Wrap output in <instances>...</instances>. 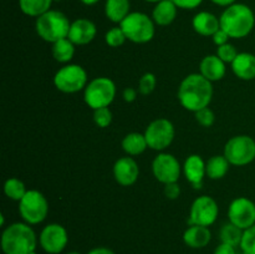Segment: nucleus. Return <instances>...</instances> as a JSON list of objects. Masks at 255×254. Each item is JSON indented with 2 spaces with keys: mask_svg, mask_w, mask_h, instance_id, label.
I'll return each mask as SVG.
<instances>
[{
  "mask_svg": "<svg viewBox=\"0 0 255 254\" xmlns=\"http://www.w3.org/2000/svg\"><path fill=\"white\" fill-rule=\"evenodd\" d=\"M219 207L216 199L209 196H201L193 201L189 211V226L209 227L216 223Z\"/></svg>",
  "mask_w": 255,
  "mask_h": 254,
  "instance_id": "11",
  "label": "nucleus"
},
{
  "mask_svg": "<svg viewBox=\"0 0 255 254\" xmlns=\"http://www.w3.org/2000/svg\"><path fill=\"white\" fill-rule=\"evenodd\" d=\"M241 249L243 254H255V224L244 231Z\"/></svg>",
  "mask_w": 255,
  "mask_h": 254,
  "instance_id": "32",
  "label": "nucleus"
},
{
  "mask_svg": "<svg viewBox=\"0 0 255 254\" xmlns=\"http://www.w3.org/2000/svg\"><path fill=\"white\" fill-rule=\"evenodd\" d=\"M122 97H124V100L126 102H133L137 97V91L133 87H127L122 92Z\"/></svg>",
  "mask_w": 255,
  "mask_h": 254,
  "instance_id": "40",
  "label": "nucleus"
},
{
  "mask_svg": "<svg viewBox=\"0 0 255 254\" xmlns=\"http://www.w3.org/2000/svg\"><path fill=\"white\" fill-rule=\"evenodd\" d=\"M87 254H116L112 249L106 248V247H96V248L91 249Z\"/></svg>",
  "mask_w": 255,
  "mask_h": 254,
  "instance_id": "41",
  "label": "nucleus"
},
{
  "mask_svg": "<svg viewBox=\"0 0 255 254\" xmlns=\"http://www.w3.org/2000/svg\"><path fill=\"white\" fill-rule=\"evenodd\" d=\"M157 85V79L154 76V74L152 72H146L144 75H142V77L139 79L138 82V91L139 94L147 96V95L152 94L156 89Z\"/></svg>",
  "mask_w": 255,
  "mask_h": 254,
  "instance_id": "31",
  "label": "nucleus"
},
{
  "mask_svg": "<svg viewBox=\"0 0 255 254\" xmlns=\"http://www.w3.org/2000/svg\"><path fill=\"white\" fill-rule=\"evenodd\" d=\"M174 134L176 131L173 124L167 119L154 120L144 131V137L149 148L159 152L171 146L174 139Z\"/></svg>",
  "mask_w": 255,
  "mask_h": 254,
  "instance_id": "10",
  "label": "nucleus"
},
{
  "mask_svg": "<svg viewBox=\"0 0 255 254\" xmlns=\"http://www.w3.org/2000/svg\"><path fill=\"white\" fill-rule=\"evenodd\" d=\"M121 146L128 156H138V154L143 153L146 151V148L148 147V143H147L144 133L131 132V133L126 134L124 137V139L121 142Z\"/></svg>",
  "mask_w": 255,
  "mask_h": 254,
  "instance_id": "24",
  "label": "nucleus"
},
{
  "mask_svg": "<svg viewBox=\"0 0 255 254\" xmlns=\"http://www.w3.org/2000/svg\"><path fill=\"white\" fill-rule=\"evenodd\" d=\"M120 27L125 32L127 40L134 44L149 42L156 32L153 19L141 11L129 12L120 24Z\"/></svg>",
  "mask_w": 255,
  "mask_h": 254,
  "instance_id": "5",
  "label": "nucleus"
},
{
  "mask_svg": "<svg viewBox=\"0 0 255 254\" xmlns=\"http://www.w3.org/2000/svg\"><path fill=\"white\" fill-rule=\"evenodd\" d=\"M152 172L157 181L163 184H168L178 182L182 167L173 154L161 152L154 157L152 162Z\"/></svg>",
  "mask_w": 255,
  "mask_h": 254,
  "instance_id": "12",
  "label": "nucleus"
},
{
  "mask_svg": "<svg viewBox=\"0 0 255 254\" xmlns=\"http://www.w3.org/2000/svg\"><path fill=\"white\" fill-rule=\"evenodd\" d=\"M26 187H25L24 182L20 181L19 178H9L5 181L4 183V193L7 198H10L11 201L20 202L22 199V197L26 194Z\"/></svg>",
  "mask_w": 255,
  "mask_h": 254,
  "instance_id": "29",
  "label": "nucleus"
},
{
  "mask_svg": "<svg viewBox=\"0 0 255 254\" xmlns=\"http://www.w3.org/2000/svg\"><path fill=\"white\" fill-rule=\"evenodd\" d=\"M178 9L193 10L203 2V0H172Z\"/></svg>",
  "mask_w": 255,
  "mask_h": 254,
  "instance_id": "36",
  "label": "nucleus"
},
{
  "mask_svg": "<svg viewBox=\"0 0 255 254\" xmlns=\"http://www.w3.org/2000/svg\"><path fill=\"white\" fill-rule=\"evenodd\" d=\"M244 231L239 227L234 226L233 223H227L219 231V238H221L222 243L231 244L233 247H241L242 238H243Z\"/></svg>",
  "mask_w": 255,
  "mask_h": 254,
  "instance_id": "28",
  "label": "nucleus"
},
{
  "mask_svg": "<svg viewBox=\"0 0 255 254\" xmlns=\"http://www.w3.org/2000/svg\"><path fill=\"white\" fill-rule=\"evenodd\" d=\"M229 166L231 163L224 154H216L206 162V173L209 178L214 181L221 179L228 173Z\"/></svg>",
  "mask_w": 255,
  "mask_h": 254,
  "instance_id": "25",
  "label": "nucleus"
},
{
  "mask_svg": "<svg viewBox=\"0 0 255 254\" xmlns=\"http://www.w3.org/2000/svg\"><path fill=\"white\" fill-rule=\"evenodd\" d=\"M131 1L129 0H106L105 2V15L110 21L121 24L125 17L129 14Z\"/></svg>",
  "mask_w": 255,
  "mask_h": 254,
  "instance_id": "23",
  "label": "nucleus"
},
{
  "mask_svg": "<svg viewBox=\"0 0 255 254\" xmlns=\"http://www.w3.org/2000/svg\"><path fill=\"white\" fill-rule=\"evenodd\" d=\"M40 247L47 254H60L66 248L69 234L66 228L59 223H50L42 228L39 237Z\"/></svg>",
  "mask_w": 255,
  "mask_h": 254,
  "instance_id": "13",
  "label": "nucleus"
},
{
  "mask_svg": "<svg viewBox=\"0 0 255 254\" xmlns=\"http://www.w3.org/2000/svg\"><path fill=\"white\" fill-rule=\"evenodd\" d=\"M181 194V188H179L178 183L174 182V183H168L164 184V196L168 199H177Z\"/></svg>",
  "mask_w": 255,
  "mask_h": 254,
  "instance_id": "37",
  "label": "nucleus"
},
{
  "mask_svg": "<svg viewBox=\"0 0 255 254\" xmlns=\"http://www.w3.org/2000/svg\"><path fill=\"white\" fill-rule=\"evenodd\" d=\"M224 156L233 166H247L255 159V139L248 134H238L224 146Z\"/></svg>",
  "mask_w": 255,
  "mask_h": 254,
  "instance_id": "8",
  "label": "nucleus"
},
{
  "mask_svg": "<svg viewBox=\"0 0 255 254\" xmlns=\"http://www.w3.org/2000/svg\"><path fill=\"white\" fill-rule=\"evenodd\" d=\"M213 97V85L201 74H189L182 80L178 100L182 106L194 112L209 106Z\"/></svg>",
  "mask_w": 255,
  "mask_h": 254,
  "instance_id": "1",
  "label": "nucleus"
},
{
  "mask_svg": "<svg viewBox=\"0 0 255 254\" xmlns=\"http://www.w3.org/2000/svg\"><path fill=\"white\" fill-rule=\"evenodd\" d=\"M192 26L197 34L202 36H213L221 29V21L209 11H199L192 20Z\"/></svg>",
  "mask_w": 255,
  "mask_h": 254,
  "instance_id": "19",
  "label": "nucleus"
},
{
  "mask_svg": "<svg viewBox=\"0 0 255 254\" xmlns=\"http://www.w3.org/2000/svg\"><path fill=\"white\" fill-rule=\"evenodd\" d=\"M94 121L101 128H106L112 122V112L109 107L94 110Z\"/></svg>",
  "mask_w": 255,
  "mask_h": 254,
  "instance_id": "33",
  "label": "nucleus"
},
{
  "mask_svg": "<svg viewBox=\"0 0 255 254\" xmlns=\"http://www.w3.org/2000/svg\"><path fill=\"white\" fill-rule=\"evenodd\" d=\"M54 1H62V0H54Z\"/></svg>",
  "mask_w": 255,
  "mask_h": 254,
  "instance_id": "46",
  "label": "nucleus"
},
{
  "mask_svg": "<svg viewBox=\"0 0 255 254\" xmlns=\"http://www.w3.org/2000/svg\"><path fill=\"white\" fill-rule=\"evenodd\" d=\"M219 21L221 29L224 30L231 39H243L253 31L255 15L248 5L234 2L222 12Z\"/></svg>",
  "mask_w": 255,
  "mask_h": 254,
  "instance_id": "3",
  "label": "nucleus"
},
{
  "mask_svg": "<svg viewBox=\"0 0 255 254\" xmlns=\"http://www.w3.org/2000/svg\"><path fill=\"white\" fill-rule=\"evenodd\" d=\"M51 54L52 57L57 62H60V64H67V62L71 61L75 55V44L69 37L59 40V41L52 44Z\"/></svg>",
  "mask_w": 255,
  "mask_h": 254,
  "instance_id": "26",
  "label": "nucleus"
},
{
  "mask_svg": "<svg viewBox=\"0 0 255 254\" xmlns=\"http://www.w3.org/2000/svg\"><path fill=\"white\" fill-rule=\"evenodd\" d=\"M139 167L132 157H121L114 164V177L119 184L129 187L138 179Z\"/></svg>",
  "mask_w": 255,
  "mask_h": 254,
  "instance_id": "15",
  "label": "nucleus"
},
{
  "mask_svg": "<svg viewBox=\"0 0 255 254\" xmlns=\"http://www.w3.org/2000/svg\"><path fill=\"white\" fill-rule=\"evenodd\" d=\"M194 115H196L197 122H198V124L203 127H211L212 125L214 124V121H216L214 112L212 111L209 107L199 110V111H197Z\"/></svg>",
  "mask_w": 255,
  "mask_h": 254,
  "instance_id": "35",
  "label": "nucleus"
},
{
  "mask_svg": "<svg viewBox=\"0 0 255 254\" xmlns=\"http://www.w3.org/2000/svg\"><path fill=\"white\" fill-rule=\"evenodd\" d=\"M70 26L69 17L59 10H49L35 21V30L40 39L51 44L69 36Z\"/></svg>",
  "mask_w": 255,
  "mask_h": 254,
  "instance_id": "4",
  "label": "nucleus"
},
{
  "mask_svg": "<svg viewBox=\"0 0 255 254\" xmlns=\"http://www.w3.org/2000/svg\"><path fill=\"white\" fill-rule=\"evenodd\" d=\"M212 241V232L208 227L189 226L183 233V242L187 247L201 249L208 246Z\"/></svg>",
  "mask_w": 255,
  "mask_h": 254,
  "instance_id": "21",
  "label": "nucleus"
},
{
  "mask_svg": "<svg viewBox=\"0 0 255 254\" xmlns=\"http://www.w3.org/2000/svg\"><path fill=\"white\" fill-rule=\"evenodd\" d=\"M227 71L226 62L218 57V55H207L199 64V74L203 75L211 82L219 81L224 77Z\"/></svg>",
  "mask_w": 255,
  "mask_h": 254,
  "instance_id": "18",
  "label": "nucleus"
},
{
  "mask_svg": "<svg viewBox=\"0 0 255 254\" xmlns=\"http://www.w3.org/2000/svg\"><path fill=\"white\" fill-rule=\"evenodd\" d=\"M84 5H87V6H92V5H96L100 0H80Z\"/></svg>",
  "mask_w": 255,
  "mask_h": 254,
  "instance_id": "43",
  "label": "nucleus"
},
{
  "mask_svg": "<svg viewBox=\"0 0 255 254\" xmlns=\"http://www.w3.org/2000/svg\"><path fill=\"white\" fill-rule=\"evenodd\" d=\"M97 27L94 21L85 17L74 20L69 31V39L75 45H87L96 37Z\"/></svg>",
  "mask_w": 255,
  "mask_h": 254,
  "instance_id": "16",
  "label": "nucleus"
},
{
  "mask_svg": "<svg viewBox=\"0 0 255 254\" xmlns=\"http://www.w3.org/2000/svg\"><path fill=\"white\" fill-rule=\"evenodd\" d=\"M228 218L241 229L251 228L255 224V203L247 197H238L229 204Z\"/></svg>",
  "mask_w": 255,
  "mask_h": 254,
  "instance_id": "14",
  "label": "nucleus"
},
{
  "mask_svg": "<svg viewBox=\"0 0 255 254\" xmlns=\"http://www.w3.org/2000/svg\"><path fill=\"white\" fill-rule=\"evenodd\" d=\"M183 173L187 181L196 189L202 188L203 179L207 176L206 162L199 154H191L186 158L183 164Z\"/></svg>",
  "mask_w": 255,
  "mask_h": 254,
  "instance_id": "17",
  "label": "nucleus"
},
{
  "mask_svg": "<svg viewBox=\"0 0 255 254\" xmlns=\"http://www.w3.org/2000/svg\"><path fill=\"white\" fill-rule=\"evenodd\" d=\"M116 97V85L109 77H95L84 90V100L92 110L109 107Z\"/></svg>",
  "mask_w": 255,
  "mask_h": 254,
  "instance_id": "6",
  "label": "nucleus"
},
{
  "mask_svg": "<svg viewBox=\"0 0 255 254\" xmlns=\"http://www.w3.org/2000/svg\"><path fill=\"white\" fill-rule=\"evenodd\" d=\"M238 54L239 52L237 51L236 46H234L233 44H229V42L222 45V46H218V49H217V55H218L219 59L223 60L226 64H228V62L232 64Z\"/></svg>",
  "mask_w": 255,
  "mask_h": 254,
  "instance_id": "34",
  "label": "nucleus"
},
{
  "mask_svg": "<svg viewBox=\"0 0 255 254\" xmlns=\"http://www.w3.org/2000/svg\"><path fill=\"white\" fill-rule=\"evenodd\" d=\"M54 0H19V7L22 14L31 17H39L51 10Z\"/></svg>",
  "mask_w": 255,
  "mask_h": 254,
  "instance_id": "27",
  "label": "nucleus"
},
{
  "mask_svg": "<svg viewBox=\"0 0 255 254\" xmlns=\"http://www.w3.org/2000/svg\"><path fill=\"white\" fill-rule=\"evenodd\" d=\"M213 254H237L236 252V247L231 246V244L227 243H222L217 246V248L214 249Z\"/></svg>",
  "mask_w": 255,
  "mask_h": 254,
  "instance_id": "39",
  "label": "nucleus"
},
{
  "mask_svg": "<svg viewBox=\"0 0 255 254\" xmlns=\"http://www.w3.org/2000/svg\"><path fill=\"white\" fill-rule=\"evenodd\" d=\"M66 254H81V253H79V252H75V251H72V252H69V253H66Z\"/></svg>",
  "mask_w": 255,
  "mask_h": 254,
  "instance_id": "45",
  "label": "nucleus"
},
{
  "mask_svg": "<svg viewBox=\"0 0 255 254\" xmlns=\"http://www.w3.org/2000/svg\"><path fill=\"white\" fill-rule=\"evenodd\" d=\"M212 37H213V42L217 45V46H222V45L227 44V42H228V40L231 39V37H229V35L222 29H219L218 31H217Z\"/></svg>",
  "mask_w": 255,
  "mask_h": 254,
  "instance_id": "38",
  "label": "nucleus"
},
{
  "mask_svg": "<svg viewBox=\"0 0 255 254\" xmlns=\"http://www.w3.org/2000/svg\"><path fill=\"white\" fill-rule=\"evenodd\" d=\"M211 1L213 2V4L218 5V6L228 7V6H231V5H233L237 0H211Z\"/></svg>",
  "mask_w": 255,
  "mask_h": 254,
  "instance_id": "42",
  "label": "nucleus"
},
{
  "mask_svg": "<svg viewBox=\"0 0 255 254\" xmlns=\"http://www.w3.org/2000/svg\"><path fill=\"white\" fill-rule=\"evenodd\" d=\"M19 213L25 223L30 226L39 224L46 219L49 213V202L40 191L30 189L19 202Z\"/></svg>",
  "mask_w": 255,
  "mask_h": 254,
  "instance_id": "7",
  "label": "nucleus"
},
{
  "mask_svg": "<svg viewBox=\"0 0 255 254\" xmlns=\"http://www.w3.org/2000/svg\"><path fill=\"white\" fill-rule=\"evenodd\" d=\"M177 10L178 7L172 0H162L154 5L153 11H152V19H153L154 24L159 25V26H168L176 20Z\"/></svg>",
  "mask_w": 255,
  "mask_h": 254,
  "instance_id": "22",
  "label": "nucleus"
},
{
  "mask_svg": "<svg viewBox=\"0 0 255 254\" xmlns=\"http://www.w3.org/2000/svg\"><path fill=\"white\" fill-rule=\"evenodd\" d=\"M0 243L4 254H34L37 238L30 224L16 222L2 231Z\"/></svg>",
  "mask_w": 255,
  "mask_h": 254,
  "instance_id": "2",
  "label": "nucleus"
},
{
  "mask_svg": "<svg viewBox=\"0 0 255 254\" xmlns=\"http://www.w3.org/2000/svg\"><path fill=\"white\" fill-rule=\"evenodd\" d=\"M232 70L238 79L251 81L255 79V55L251 52H239L232 62Z\"/></svg>",
  "mask_w": 255,
  "mask_h": 254,
  "instance_id": "20",
  "label": "nucleus"
},
{
  "mask_svg": "<svg viewBox=\"0 0 255 254\" xmlns=\"http://www.w3.org/2000/svg\"><path fill=\"white\" fill-rule=\"evenodd\" d=\"M127 40L126 35L122 31L121 27H112L105 35V41L110 47H120Z\"/></svg>",
  "mask_w": 255,
  "mask_h": 254,
  "instance_id": "30",
  "label": "nucleus"
},
{
  "mask_svg": "<svg viewBox=\"0 0 255 254\" xmlns=\"http://www.w3.org/2000/svg\"><path fill=\"white\" fill-rule=\"evenodd\" d=\"M144 1H147V2H154V4H157V2L162 1V0H144Z\"/></svg>",
  "mask_w": 255,
  "mask_h": 254,
  "instance_id": "44",
  "label": "nucleus"
},
{
  "mask_svg": "<svg viewBox=\"0 0 255 254\" xmlns=\"http://www.w3.org/2000/svg\"><path fill=\"white\" fill-rule=\"evenodd\" d=\"M87 72L77 64H67L54 76V85L64 94H76L87 86Z\"/></svg>",
  "mask_w": 255,
  "mask_h": 254,
  "instance_id": "9",
  "label": "nucleus"
}]
</instances>
